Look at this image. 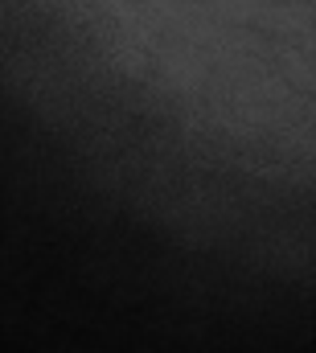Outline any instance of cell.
<instances>
[]
</instances>
